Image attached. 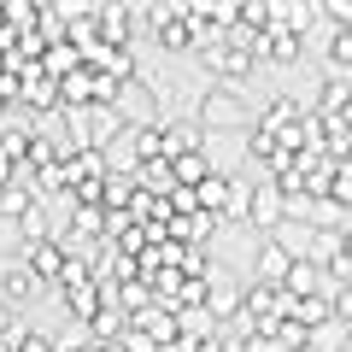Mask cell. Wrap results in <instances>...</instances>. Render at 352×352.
<instances>
[{
	"instance_id": "cell-1",
	"label": "cell",
	"mask_w": 352,
	"mask_h": 352,
	"mask_svg": "<svg viewBox=\"0 0 352 352\" xmlns=\"http://www.w3.org/2000/svg\"><path fill=\"white\" fill-rule=\"evenodd\" d=\"M194 124H200L206 141H212V135H247V129H252V106H247L241 88L212 82V88L194 94Z\"/></svg>"
},
{
	"instance_id": "cell-2",
	"label": "cell",
	"mask_w": 352,
	"mask_h": 352,
	"mask_svg": "<svg viewBox=\"0 0 352 352\" xmlns=\"http://www.w3.org/2000/svg\"><path fill=\"white\" fill-rule=\"evenodd\" d=\"M241 217H247L252 229H264V235H276L282 217H288V200H282L276 182H252V188H247V206H241Z\"/></svg>"
},
{
	"instance_id": "cell-3",
	"label": "cell",
	"mask_w": 352,
	"mask_h": 352,
	"mask_svg": "<svg viewBox=\"0 0 352 352\" xmlns=\"http://www.w3.org/2000/svg\"><path fill=\"white\" fill-rule=\"evenodd\" d=\"M12 76H18V100H24L30 112H41V118H47V112H65V106H59V82H53L41 65H18Z\"/></svg>"
},
{
	"instance_id": "cell-4",
	"label": "cell",
	"mask_w": 352,
	"mask_h": 352,
	"mask_svg": "<svg viewBox=\"0 0 352 352\" xmlns=\"http://www.w3.org/2000/svg\"><path fill=\"white\" fill-rule=\"evenodd\" d=\"M18 258L30 264V276H36L41 288H59V282H65V270H71V252H65L59 241H36V247H24Z\"/></svg>"
},
{
	"instance_id": "cell-5",
	"label": "cell",
	"mask_w": 352,
	"mask_h": 352,
	"mask_svg": "<svg viewBox=\"0 0 352 352\" xmlns=\"http://www.w3.org/2000/svg\"><path fill=\"white\" fill-rule=\"evenodd\" d=\"M36 294H41V282L30 276V264L6 252V258H0V305H24V300H36Z\"/></svg>"
},
{
	"instance_id": "cell-6",
	"label": "cell",
	"mask_w": 352,
	"mask_h": 352,
	"mask_svg": "<svg viewBox=\"0 0 352 352\" xmlns=\"http://www.w3.org/2000/svg\"><path fill=\"white\" fill-rule=\"evenodd\" d=\"M94 30H100V47H129L135 41V6H94Z\"/></svg>"
},
{
	"instance_id": "cell-7",
	"label": "cell",
	"mask_w": 352,
	"mask_h": 352,
	"mask_svg": "<svg viewBox=\"0 0 352 352\" xmlns=\"http://www.w3.org/2000/svg\"><path fill=\"white\" fill-rule=\"evenodd\" d=\"M159 141H164V159H182V153H206V135L194 118H159Z\"/></svg>"
},
{
	"instance_id": "cell-8",
	"label": "cell",
	"mask_w": 352,
	"mask_h": 352,
	"mask_svg": "<svg viewBox=\"0 0 352 352\" xmlns=\"http://www.w3.org/2000/svg\"><path fill=\"white\" fill-rule=\"evenodd\" d=\"M200 311H212V317H241V288L223 276V264H212V276H206V300H200Z\"/></svg>"
},
{
	"instance_id": "cell-9",
	"label": "cell",
	"mask_w": 352,
	"mask_h": 352,
	"mask_svg": "<svg viewBox=\"0 0 352 352\" xmlns=\"http://www.w3.org/2000/svg\"><path fill=\"white\" fill-rule=\"evenodd\" d=\"M294 270V258L276 247V241H264L258 247V258H252V282H264V288H282V276Z\"/></svg>"
},
{
	"instance_id": "cell-10",
	"label": "cell",
	"mask_w": 352,
	"mask_h": 352,
	"mask_svg": "<svg viewBox=\"0 0 352 352\" xmlns=\"http://www.w3.org/2000/svg\"><path fill=\"white\" fill-rule=\"evenodd\" d=\"M282 294H288V300H317V294H323V270H317L311 258H294V270L282 276Z\"/></svg>"
},
{
	"instance_id": "cell-11",
	"label": "cell",
	"mask_w": 352,
	"mask_h": 352,
	"mask_svg": "<svg viewBox=\"0 0 352 352\" xmlns=\"http://www.w3.org/2000/svg\"><path fill=\"white\" fill-rule=\"evenodd\" d=\"M36 206H41V200H36L30 182H6V188H0V223H24Z\"/></svg>"
},
{
	"instance_id": "cell-12",
	"label": "cell",
	"mask_w": 352,
	"mask_h": 352,
	"mask_svg": "<svg viewBox=\"0 0 352 352\" xmlns=\"http://www.w3.org/2000/svg\"><path fill=\"white\" fill-rule=\"evenodd\" d=\"M124 329H129V317L118 305H100L88 317V346H112V340H124Z\"/></svg>"
},
{
	"instance_id": "cell-13",
	"label": "cell",
	"mask_w": 352,
	"mask_h": 352,
	"mask_svg": "<svg viewBox=\"0 0 352 352\" xmlns=\"http://www.w3.org/2000/svg\"><path fill=\"white\" fill-rule=\"evenodd\" d=\"M264 59H270V65H300L305 59V36H294V30H270V36H264Z\"/></svg>"
},
{
	"instance_id": "cell-14",
	"label": "cell",
	"mask_w": 352,
	"mask_h": 352,
	"mask_svg": "<svg viewBox=\"0 0 352 352\" xmlns=\"http://www.w3.org/2000/svg\"><path fill=\"white\" fill-rule=\"evenodd\" d=\"M194 206H200V212H212V217H223V223H229V176H206L200 188H194Z\"/></svg>"
},
{
	"instance_id": "cell-15",
	"label": "cell",
	"mask_w": 352,
	"mask_h": 352,
	"mask_svg": "<svg viewBox=\"0 0 352 352\" xmlns=\"http://www.w3.org/2000/svg\"><path fill=\"white\" fill-rule=\"evenodd\" d=\"M311 235H317L311 223H294V217H282V229H276L270 241H276V247L288 252V258H305V252H311Z\"/></svg>"
},
{
	"instance_id": "cell-16",
	"label": "cell",
	"mask_w": 352,
	"mask_h": 352,
	"mask_svg": "<svg viewBox=\"0 0 352 352\" xmlns=\"http://www.w3.org/2000/svg\"><path fill=\"white\" fill-rule=\"evenodd\" d=\"M170 176H176V188H200L206 176H217V170L206 164V153H182V159H170Z\"/></svg>"
},
{
	"instance_id": "cell-17",
	"label": "cell",
	"mask_w": 352,
	"mask_h": 352,
	"mask_svg": "<svg viewBox=\"0 0 352 352\" xmlns=\"http://www.w3.org/2000/svg\"><path fill=\"white\" fill-rule=\"evenodd\" d=\"M18 352H53V340L47 335H24V340H18Z\"/></svg>"
},
{
	"instance_id": "cell-18",
	"label": "cell",
	"mask_w": 352,
	"mask_h": 352,
	"mask_svg": "<svg viewBox=\"0 0 352 352\" xmlns=\"http://www.w3.org/2000/svg\"><path fill=\"white\" fill-rule=\"evenodd\" d=\"M12 182V159H6V147H0V188Z\"/></svg>"
},
{
	"instance_id": "cell-19",
	"label": "cell",
	"mask_w": 352,
	"mask_h": 352,
	"mask_svg": "<svg viewBox=\"0 0 352 352\" xmlns=\"http://www.w3.org/2000/svg\"><path fill=\"white\" fill-rule=\"evenodd\" d=\"M12 124V100H6V94H0V129Z\"/></svg>"
},
{
	"instance_id": "cell-20",
	"label": "cell",
	"mask_w": 352,
	"mask_h": 352,
	"mask_svg": "<svg viewBox=\"0 0 352 352\" xmlns=\"http://www.w3.org/2000/svg\"><path fill=\"white\" fill-rule=\"evenodd\" d=\"M300 352H317V346H300Z\"/></svg>"
},
{
	"instance_id": "cell-21",
	"label": "cell",
	"mask_w": 352,
	"mask_h": 352,
	"mask_svg": "<svg viewBox=\"0 0 352 352\" xmlns=\"http://www.w3.org/2000/svg\"><path fill=\"white\" fill-rule=\"evenodd\" d=\"M0 258H6V252H0Z\"/></svg>"
}]
</instances>
